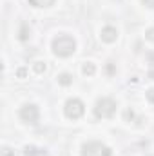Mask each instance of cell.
I'll return each mask as SVG.
<instances>
[{"instance_id": "cell-5", "label": "cell", "mask_w": 154, "mask_h": 156, "mask_svg": "<svg viewBox=\"0 0 154 156\" xmlns=\"http://www.w3.org/2000/svg\"><path fill=\"white\" fill-rule=\"evenodd\" d=\"M18 115H20V120L26 122V123H37L38 118H40V111L35 104H26V105L20 109Z\"/></svg>"}, {"instance_id": "cell-3", "label": "cell", "mask_w": 154, "mask_h": 156, "mask_svg": "<svg viewBox=\"0 0 154 156\" xmlns=\"http://www.w3.org/2000/svg\"><path fill=\"white\" fill-rule=\"evenodd\" d=\"M113 151L102 142H87L82 147V156H111Z\"/></svg>"}, {"instance_id": "cell-17", "label": "cell", "mask_w": 154, "mask_h": 156, "mask_svg": "<svg viewBox=\"0 0 154 156\" xmlns=\"http://www.w3.org/2000/svg\"><path fill=\"white\" fill-rule=\"evenodd\" d=\"M4 156H15V154L11 153V149H7V147H5V149H4Z\"/></svg>"}, {"instance_id": "cell-11", "label": "cell", "mask_w": 154, "mask_h": 156, "mask_svg": "<svg viewBox=\"0 0 154 156\" xmlns=\"http://www.w3.org/2000/svg\"><path fill=\"white\" fill-rule=\"evenodd\" d=\"M18 38L22 40V42H26V40L29 38V27H27L26 24L20 27V35H18Z\"/></svg>"}, {"instance_id": "cell-12", "label": "cell", "mask_w": 154, "mask_h": 156, "mask_svg": "<svg viewBox=\"0 0 154 156\" xmlns=\"http://www.w3.org/2000/svg\"><path fill=\"white\" fill-rule=\"evenodd\" d=\"M45 62H35V66H33V69H35V73L37 75H42V73H45Z\"/></svg>"}, {"instance_id": "cell-2", "label": "cell", "mask_w": 154, "mask_h": 156, "mask_svg": "<svg viewBox=\"0 0 154 156\" xmlns=\"http://www.w3.org/2000/svg\"><path fill=\"white\" fill-rule=\"evenodd\" d=\"M116 113V102L113 98H100L94 105V115L96 118H111Z\"/></svg>"}, {"instance_id": "cell-14", "label": "cell", "mask_w": 154, "mask_h": 156, "mask_svg": "<svg viewBox=\"0 0 154 156\" xmlns=\"http://www.w3.org/2000/svg\"><path fill=\"white\" fill-rule=\"evenodd\" d=\"M132 118H134V111H132V109H127V111H125V120L129 122V120H132Z\"/></svg>"}, {"instance_id": "cell-10", "label": "cell", "mask_w": 154, "mask_h": 156, "mask_svg": "<svg viewBox=\"0 0 154 156\" xmlns=\"http://www.w3.org/2000/svg\"><path fill=\"white\" fill-rule=\"evenodd\" d=\"M24 154L26 156H38V154H42V151L37 149L35 145H26L24 147Z\"/></svg>"}, {"instance_id": "cell-16", "label": "cell", "mask_w": 154, "mask_h": 156, "mask_svg": "<svg viewBox=\"0 0 154 156\" xmlns=\"http://www.w3.org/2000/svg\"><path fill=\"white\" fill-rule=\"evenodd\" d=\"M147 7H151V9H154V0H142Z\"/></svg>"}, {"instance_id": "cell-9", "label": "cell", "mask_w": 154, "mask_h": 156, "mask_svg": "<svg viewBox=\"0 0 154 156\" xmlns=\"http://www.w3.org/2000/svg\"><path fill=\"white\" fill-rule=\"evenodd\" d=\"M82 71H83V75H87V76H93V75L96 73V67H94V64H93V62H85Z\"/></svg>"}, {"instance_id": "cell-6", "label": "cell", "mask_w": 154, "mask_h": 156, "mask_svg": "<svg viewBox=\"0 0 154 156\" xmlns=\"http://www.w3.org/2000/svg\"><path fill=\"white\" fill-rule=\"evenodd\" d=\"M100 37H102L103 42L113 44V42H116V38H118V29L113 27V26H105V27L100 31Z\"/></svg>"}, {"instance_id": "cell-4", "label": "cell", "mask_w": 154, "mask_h": 156, "mask_svg": "<svg viewBox=\"0 0 154 156\" xmlns=\"http://www.w3.org/2000/svg\"><path fill=\"white\" fill-rule=\"evenodd\" d=\"M64 111H65V116L67 118H71V120H78V118L83 116V113H85V105H83V102H82L80 98H69V100L65 102Z\"/></svg>"}, {"instance_id": "cell-1", "label": "cell", "mask_w": 154, "mask_h": 156, "mask_svg": "<svg viewBox=\"0 0 154 156\" xmlns=\"http://www.w3.org/2000/svg\"><path fill=\"white\" fill-rule=\"evenodd\" d=\"M76 51V42L73 37L69 35H60L53 40V53L56 56H62V58H67L71 56L73 53Z\"/></svg>"}, {"instance_id": "cell-18", "label": "cell", "mask_w": 154, "mask_h": 156, "mask_svg": "<svg viewBox=\"0 0 154 156\" xmlns=\"http://www.w3.org/2000/svg\"><path fill=\"white\" fill-rule=\"evenodd\" d=\"M16 75H18L20 78H24V76H26V69H18V73H16Z\"/></svg>"}, {"instance_id": "cell-7", "label": "cell", "mask_w": 154, "mask_h": 156, "mask_svg": "<svg viewBox=\"0 0 154 156\" xmlns=\"http://www.w3.org/2000/svg\"><path fill=\"white\" fill-rule=\"evenodd\" d=\"M58 83L64 85V87H67V85L73 83V76L69 73H62V75H58Z\"/></svg>"}, {"instance_id": "cell-13", "label": "cell", "mask_w": 154, "mask_h": 156, "mask_svg": "<svg viewBox=\"0 0 154 156\" xmlns=\"http://www.w3.org/2000/svg\"><path fill=\"white\" fill-rule=\"evenodd\" d=\"M145 38H147V40H151V42H154V27L147 29V33H145Z\"/></svg>"}, {"instance_id": "cell-15", "label": "cell", "mask_w": 154, "mask_h": 156, "mask_svg": "<svg viewBox=\"0 0 154 156\" xmlns=\"http://www.w3.org/2000/svg\"><path fill=\"white\" fill-rule=\"evenodd\" d=\"M147 100H149L151 104H154V89H149V91H147Z\"/></svg>"}, {"instance_id": "cell-8", "label": "cell", "mask_w": 154, "mask_h": 156, "mask_svg": "<svg viewBox=\"0 0 154 156\" xmlns=\"http://www.w3.org/2000/svg\"><path fill=\"white\" fill-rule=\"evenodd\" d=\"M29 4L35 7H49L54 4V0H29Z\"/></svg>"}]
</instances>
